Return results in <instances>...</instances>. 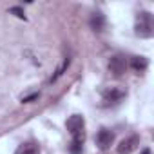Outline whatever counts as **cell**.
I'll return each instance as SVG.
<instances>
[{
    "label": "cell",
    "mask_w": 154,
    "mask_h": 154,
    "mask_svg": "<svg viewBox=\"0 0 154 154\" xmlns=\"http://www.w3.org/2000/svg\"><path fill=\"white\" fill-rule=\"evenodd\" d=\"M67 131L71 132V136H72V141H78V143H84L85 141V120H84V116H80V114H72L69 120H67Z\"/></svg>",
    "instance_id": "obj_1"
},
{
    "label": "cell",
    "mask_w": 154,
    "mask_h": 154,
    "mask_svg": "<svg viewBox=\"0 0 154 154\" xmlns=\"http://www.w3.org/2000/svg\"><path fill=\"white\" fill-rule=\"evenodd\" d=\"M154 33V24H152V15L149 11H140L136 18V35L140 38H150Z\"/></svg>",
    "instance_id": "obj_2"
},
{
    "label": "cell",
    "mask_w": 154,
    "mask_h": 154,
    "mask_svg": "<svg viewBox=\"0 0 154 154\" xmlns=\"http://www.w3.org/2000/svg\"><path fill=\"white\" fill-rule=\"evenodd\" d=\"M138 145H140V138L138 136H129V138L120 141L116 150H118V154H131V152H134L138 149Z\"/></svg>",
    "instance_id": "obj_3"
},
{
    "label": "cell",
    "mask_w": 154,
    "mask_h": 154,
    "mask_svg": "<svg viewBox=\"0 0 154 154\" xmlns=\"http://www.w3.org/2000/svg\"><path fill=\"white\" fill-rule=\"evenodd\" d=\"M96 143L102 150H107L112 143H114V132L109 131V129H102L98 134H96Z\"/></svg>",
    "instance_id": "obj_4"
},
{
    "label": "cell",
    "mask_w": 154,
    "mask_h": 154,
    "mask_svg": "<svg viewBox=\"0 0 154 154\" xmlns=\"http://www.w3.org/2000/svg\"><path fill=\"white\" fill-rule=\"evenodd\" d=\"M109 69H111V72H114L116 76L123 74L125 69H127V60H125V56H123V54L112 56V58L109 60Z\"/></svg>",
    "instance_id": "obj_5"
},
{
    "label": "cell",
    "mask_w": 154,
    "mask_h": 154,
    "mask_svg": "<svg viewBox=\"0 0 154 154\" xmlns=\"http://www.w3.org/2000/svg\"><path fill=\"white\" fill-rule=\"evenodd\" d=\"M123 96H125V93L120 91V89H114V87L103 91V102H105V103H116V102H120Z\"/></svg>",
    "instance_id": "obj_6"
},
{
    "label": "cell",
    "mask_w": 154,
    "mask_h": 154,
    "mask_svg": "<svg viewBox=\"0 0 154 154\" xmlns=\"http://www.w3.org/2000/svg\"><path fill=\"white\" fill-rule=\"evenodd\" d=\"M91 27H93V31L102 33V31L105 29V17H103L102 13H94V15L91 17Z\"/></svg>",
    "instance_id": "obj_7"
},
{
    "label": "cell",
    "mask_w": 154,
    "mask_h": 154,
    "mask_svg": "<svg viewBox=\"0 0 154 154\" xmlns=\"http://www.w3.org/2000/svg\"><path fill=\"white\" fill-rule=\"evenodd\" d=\"M15 154H40V149H38V145L27 141V143H22V145L17 149Z\"/></svg>",
    "instance_id": "obj_8"
},
{
    "label": "cell",
    "mask_w": 154,
    "mask_h": 154,
    "mask_svg": "<svg viewBox=\"0 0 154 154\" xmlns=\"http://www.w3.org/2000/svg\"><path fill=\"white\" fill-rule=\"evenodd\" d=\"M147 65H149V62H147V58H143V56H134V58L131 60V67H132L136 72H143V71L147 69Z\"/></svg>",
    "instance_id": "obj_9"
},
{
    "label": "cell",
    "mask_w": 154,
    "mask_h": 154,
    "mask_svg": "<svg viewBox=\"0 0 154 154\" xmlns=\"http://www.w3.org/2000/svg\"><path fill=\"white\" fill-rule=\"evenodd\" d=\"M69 152H71V154H82V152H84V143L71 141V145H69Z\"/></svg>",
    "instance_id": "obj_10"
},
{
    "label": "cell",
    "mask_w": 154,
    "mask_h": 154,
    "mask_svg": "<svg viewBox=\"0 0 154 154\" xmlns=\"http://www.w3.org/2000/svg\"><path fill=\"white\" fill-rule=\"evenodd\" d=\"M69 62H71L69 58H65V60H63V63H62V65L58 67V71H56V74H54V76H53V78H51V82H54V80L58 78V76H62V74H63V71H65V69L69 67Z\"/></svg>",
    "instance_id": "obj_11"
},
{
    "label": "cell",
    "mask_w": 154,
    "mask_h": 154,
    "mask_svg": "<svg viewBox=\"0 0 154 154\" xmlns=\"http://www.w3.org/2000/svg\"><path fill=\"white\" fill-rule=\"evenodd\" d=\"M9 13H13V15H17L18 18L26 20V15H24V9H22V8H11V9H9Z\"/></svg>",
    "instance_id": "obj_12"
},
{
    "label": "cell",
    "mask_w": 154,
    "mask_h": 154,
    "mask_svg": "<svg viewBox=\"0 0 154 154\" xmlns=\"http://www.w3.org/2000/svg\"><path fill=\"white\" fill-rule=\"evenodd\" d=\"M33 100H38V93H35V94H31V96H26V98H22V102H24V103H31Z\"/></svg>",
    "instance_id": "obj_13"
},
{
    "label": "cell",
    "mask_w": 154,
    "mask_h": 154,
    "mask_svg": "<svg viewBox=\"0 0 154 154\" xmlns=\"http://www.w3.org/2000/svg\"><path fill=\"white\" fill-rule=\"evenodd\" d=\"M141 154H150V149H143V150H141Z\"/></svg>",
    "instance_id": "obj_14"
}]
</instances>
